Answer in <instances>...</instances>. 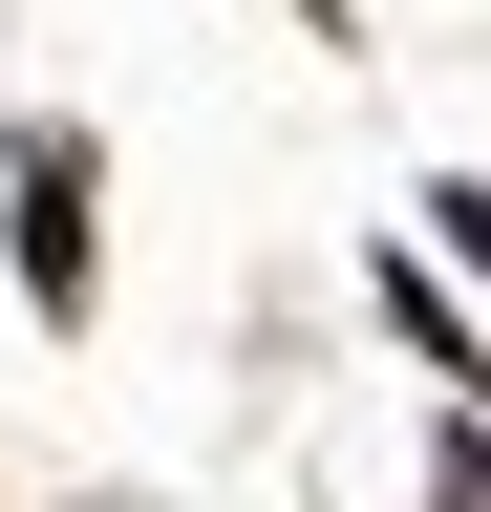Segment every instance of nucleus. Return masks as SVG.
Returning a JSON list of instances; mask_svg holds the SVG:
<instances>
[{
	"label": "nucleus",
	"mask_w": 491,
	"mask_h": 512,
	"mask_svg": "<svg viewBox=\"0 0 491 512\" xmlns=\"http://www.w3.org/2000/svg\"><path fill=\"white\" fill-rule=\"evenodd\" d=\"M22 278H43V299H86V150H65V128L22 150Z\"/></svg>",
	"instance_id": "f257e3e1"
},
{
	"label": "nucleus",
	"mask_w": 491,
	"mask_h": 512,
	"mask_svg": "<svg viewBox=\"0 0 491 512\" xmlns=\"http://www.w3.org/2000/svg\"><path fill=\"white\" fill-rule=\"evenodd\" d=\"M427 235H449V256H470V278H491V192H427Z\"/></svg>",
	"instance_id": "f03ea898"
}]
</instances>
